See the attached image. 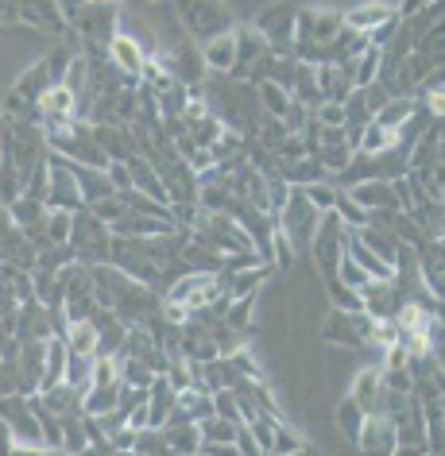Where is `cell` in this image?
Masks as SVG:
<instances>
[{
	"label": "cell",
	"instance_id": "1",
	"mask_svg": "<svg viewBox=\"0 0 445 456\" xmlns=\"http://www.w3.org/2000/svg\"><path fill=\"white\" fill-rule=\"evenodd\" d=\"M310 256L317 271H322V279H334L337 275V264L345 259V224L337 221V213H322V221H317V232L310 240Z\"/></svg>",
	"mask_w": 445,
	"mask_h": 456
},
{
	"label": "cell",
	"instance_id": "4",
	"mask_svg": "<svg viewBox=\"0 0 445 456\" xmlns=\"http://www.w3.org/2000/svg\"><path fill=\"white\" fill-rule=\"evenodd\" d=\"M178 16L186 20L190 39H202V47H205L210 39H217V36H229V31L236 28L225 4H182Z\"/></svg>",
	"mask_w": 445,
	"mask_h": 456
},
{
	"label": "cell",
	"instance_id": "11",
	"mask_svg": "<svg viewBox=\"0 0 445 456\" xmlns=\"http://www.w3.org/2000/svg\"><path fill=\"white\" fill-rule=\"evenodd\" d=\"M175 398H178L175 387H170L163 375H155L152 387H147V414H152V429H163L167 426L170 410H175Z\"/></svg>",
	"mask_w": 445,
	"mask_h": 456
},
{
	"label": "cell",
	"instance_id": "5",
	"mask_svg": "<svg viewBox=\"0 0 445 456\" xmlns=\"http://www.w3.org/2000/svg\"><path fill=\"white\" fill-rule=\"evenodd\" d=\"M89 132H94V143L101 147V155H105L109 163H128V159L140 155L128 124H94Z\"/></svg>",
	"mask_w": 445,
	"mask_h": 456
},
{
	"label": "cell",
	"instance_id": "16",
	"mask_svg": "<svg viewBox=\"0 0 445 456\" xmlns=\"http://www.w3.org/2000/svg\"><path fill=\"white\" fill-rule=\"evenodd\" d=\"M62 345L70 356H97V329L89 317H82V322H70L66 325V337H62Z\"/></svg>",
	"mask_w": 445,
	"mask_h": 456
},
{
	"label": "cell",
	"instance_id": "12",
	"mask_svg": "<svg viewBox=\"0 0 445 456\" xmlns=\"http://www.w3.org/2000/svg\"><path fill=\"white\" fill-rule=\"evenodd\" d=\"M202 62H205V70H213V74H233L236 70V39H233V31L205 43Z\"/></svg>",
	"mask_w": 445,
	"mask_h": 456
},
{
	"label": "cell",
	"instance_id": "15",
	"mask_svg": "<svg viewBox=\"0 0 445 456\" xmlns=\"http://www.w3.org/2000/svg\"><path fill=\"white\" fill-rule=\"evenodd\" d=\"M66 375V345L59 337L47 340V352H43V379H39V395L43 391H54Z\"/></svg>",
	"mask_w": 445,
	"mask_h": 456
},
{
	"label": "cell",
	"instance_id": "13",
	"mask_svg": "<svg viewBox=\"0 0 445 456\" xmlns=\"http://www.w3.org/2000/svg\"><path fill=\"white\" fill-rule=\"evenodd\" d=\"M349 398L364 410V414H375V406H380V368H360L352 375Z\"/></svg>",
	"mask_w": 445,
	"mask_h": 456
},
{
	"label": "cell",
	"instance_id": "23",
	"mask_svg": "<svg viewBox=\"0 0 445 456\" xmlns=\"http://www.w3.org/2000/svg\"><path fill=\"white\" fill-rule=\"evenodd\" d=\"M78 59V51L74 47H54L47 59H43V70H47V77H51V86H62V77H66V70H70V62Z\"/></svg>",
	"mask_w": 445,
	"mask_h": 456
},
{
	"label": "cell",
	"instance_id": "29",
	"mask_svg": "<svg viewBox=\"0 0 445 456\" xmlns=\"http://www.w3.org/2000/svg\"><path fill=\"white\" fill-rule=\"evenodd\" d=\"M62 86L74 94V101H78V97H82L86 89H89V62L82 59V54H78V59L70 62V70H66V77H62Z\"/></svg>",
	"mask_w": 445,
	"mask_h": 456
},
{
	"label": "cell",
	"instance_id": "9",
	"mask_svg": "<svg viewBox=\"0 0 445 456\" xmlns=\"http://www.w3.org/2000/svg\"><path fill=\"white\" fill-rule=\"evenodd\" d=\"M124 167H128L132 190H136V193H144V198H147V201H155V205H163V209H167V205H170V198H167L163 182H159V175H155V167H152V163H147V159H144V155H136V159H128V163H124Z\"/></svg>",
	"mask_w": 445,
	"mask_h": 456
},
{
	"label": "cell",
	"instance_id": "28",
	"mask_svg": "<svg viewBox=\"0 0 445 456\" xmlns=\"http://www.w3.org/2000/svg\"><path fill=\"white\" fill-rule=\"evenodd\" d=\"M124 213H128V209H124V201L117 198V193H112V198H105V201H97V205H89V216H97V221L105 224L109 232H112V224H117Z\"/></svg>",
	"mask_w": 445,
	"mask_h": 456
},
{
	"label": "cell",
	"instance_id": "27",
	"mask_svg": "<svg viewBox=\"0 0 445 456\" xmlns=\"http://www.w3.org/2000/svg\"><path fill=\"white\" fill-rule=\"evenodd\" d=\"M302 437H299V433H294V426H287V421H279V426H276V437H271V456H291V452H299L302 449Z\"/></svg>",
	"mask_w": 445,
	"mask_h": 456
},
{
	"label": "cell",
	"instance_id": "22",
	"mask_svg": "<svg viewBox=\"0 0 445 456\" xmlns=\"http://www.w3.org/2000/svg\"><path fill=\"white\" fill-rule=\"evenodd\" d=\"M256 101H260V112H264V117H276V120L291 109V94L283 86H276V82L256 86Z\"/></svg>",
	"mask_w": 445,
	"mask_h": 456
},
{
	"label": "cell",
	"instance_id": "2",
	"mask_svg": "<svg viewBox=\"0 0 445 456\" xmlns=\"http://www.w3.org/2000/svg\"><path fill=\"white\" fill-rule=\"evenodd\" d=\"M372 329H375V322H372L368 314H341V310H329L326 325H322V337L329 340V345H337V348L360 352V348H368Z\"/></svg>",
	"mask_w": 445,
	"mask_h": 456
},
{
	"label": "cell",
	"instance_id": "24",
	"mask_svg": "<svg viewBox=\"0 0 445 456\" xmlns=\"http://www.w3.org/2000/svg\"><path fill=\"white\" fill-rule=\"evenodd\" d=\"M236 429H241V426H233V421H225V418H205V421H198L202 441H210V444H233L236 441Z\"/></svg>",
	"mask_w": 445,
	"mask_h": 456
},
{
	"label": "cell",
	"instance_id": "21",
	"mask_svg": "<svg viewBox=\"0 0 445 456\" xmlns=\"http://www.w3.org/2000/svg\"><path fill=\"white\" fill-rule=\"evenodd\" d=\"M89 449V433H86V414L62 418V452L66 456H82Z\"/></svg>",
	"mask_w": 445,
	"mask_h": 456
},
{
	"label": "cell",
	"instance_id": "25",
	"mask_svg": "<svg viewBox=\"0 0 445 456\" xmlns=\"http://www.w3.org/2000/svg\"><path fill=\"white\" fill-rule=\"evenodd\" d=\"M326 290H329V298H334V310H341V314H364L360 290H349V287H341L337 279H326Z\"/></svg>",
	"mask_w": 445,
	"mask_h": 456
},
{
	"label": "cell",
	"instance_id": "6",
	"mask_svg": "<svg viewBox=\"0 0 445 456\" xmlns=\"http://www.w3.org/2000/svg\"><path fill=\"white\" fill-rule=\"evenodd\" d=\"M105 54H109V62L117 66V70L128 77L132 86H140L144 82V70H147V54L140 51V43H136L132 36H112V43L105 47Z\"/></svg>",
	"mask_w": 445,
	"mask_h": 456
},
{
	"label": "cell",
	"instance_id": "35",
	"mask_svg": "<svg viewBox=\"0 0 445 456\" xmlns=\"http://www.w3.org/2000/svg\"><path fill=\"white\" fill-rule=\"evenodd\" d=\"M391 456H430V449H422V444H395Z\"/></svg>",
	"mask_w": 445,
	"mask_h": 456
},
{
	"label": "cell",
	"instance_id": "19",
	"mask_svg": "<svg viewBox=\"0 0 445 456\" xmlns=\"http://www.w3.org/2000/svg\"><path fill=\"white\" fill-rule=\"evenodd\" d=\"M94 360L97 356H70V352H66V375H62V383L70 387V391L86 395L89 383H94Z\"/></svg>",
	"mask_w": 445,
	"mask_h": 456
},
{
	"label": "cell",
	"instance_id": "34",
	"mask_svg": "<svg viewBox=\"0 0 445 456\" xmlns=\"http://www.w3.org/2000/svg\"><path fill=\"white\" fill-rule=\"evenodd\" d=\"M0 24H20V4H0Z\"/></svg>",
	"mask_w": 445,
	"mask_h": 456
},
{
	"label": "cell",
	"instance_id": "30",
	"mask_svg": "<svg viewBox=\"0 0 445 456\" xmlns=\"http://www.w3.org/2000/svg\"><path fill=\"white\" fill-rule=\"evenodd\" d=\"M213 418H225V421H233V426H244L241 410H236V398L229 391H217L213 395Z\"/></svg>",
	"mask_w": 445,
	"mask_h": 456
},
{
	"label": "cell",
	"instance_id": "26",
	"mask_svg": "<svg viewBox=\"0 0 445 456\" xmlns=\"http://www.w3.org/2000/svg\"><path fill=\"white\" fill-rule=\"evenodd\" d=\"M302 198L310 201L317 213H334V201H337V186H334V182H314V186H302Z\"/></svg>",
	"mask_w": 445,
	"mask_h": 456
},
{
	"label": "cell",
	"instance_id": "31",
	"mask_svg": "<svg viewBox=\"0 0 445 456\" xmlns=\"http://www.w3.org/2000/svg\"><path fill=\"white\" fill-rule=\"evenodd\" d=\"M306 155H310V147H306L302 135H287L283 147L276 151V163H299V159H306Z\"/></svg>",
	"mask_w": 445,
	"mask_h": 456
},
{
	"label": "cell",
	"instance_id": "8",
	"mask_svg": "<svg viewBox=\"0 0 445 456\" xmlns=\"http://www.w3.org/2000/svg\"><path fill=\"white\" fill-rule=\"evenodd\" d=\"M395 8L399 4H360V8H349V12H341V24L368 39L375 28H383L387 20H395Z\"/></svg>",
	"mask_w": 445,
	"mask_h": 456
},
{
	"label": "cell",
	"instance_id": "10",
	"mask_svg": "<svg viewBox=\"0 0 445 456\" xmlns=\"http://www.w3.org/2000/svg\"><path fill=\"white\" fill-rule=\"evenodd\" d=\"M74 109H78V101H74V94H70L66 86L43 89V97L36 101V117H39V124H43V120H70V117H74Z\"/></svg>",
	"mask_w": 445,
	"mask_h": 456
},
{
	"label": "cell",
	"instance_id": "33",
	"mask_svg": "<svg viewBox=\"0 0 445 456\" xmlns=\"http://www.w3.org/2000/svg\"><path fill=\"white\" fill-rule=\"evenodd\" d=\"M198 456H241V452H236V444H210V441H202Z\"/></svg>",
	"mask_w": 445,
	"mask_h": 456
},
{
	"label": "cell",
	"instance_id": "32",
	"mask_svg": "<svg viewBox=\"0 0 445 456\" xmlns=\"http://www.w3.org/2000/svg\"><path fill=\"white\" fill-rule=\"evenodd\" d=\"M236 452H241V456H264V452H260V444H256V437H252V433H248V426H241V429H236Z\"/></svg>",
	"mask_w": 445,
	"mask_h": 456
},
{
	"label": "cell",
	"instance_id": "38",
	"mask_svg": "<svg viewBox=\"0 0 445 456\" xmlns=\"http://www.w3.org/2000/svg\"><path fill=\"white\" fill-rule=\"evenodd\" d=\"M194 456H198V452H194Z\"/></svg>",
	"mask_w": 445,
	"mask_h": 456
},
{
	"label": "cell",
	"instance_id": "7",
	"mask_svg": "<svg viewBox=\"0 0 445 456\" xmlns=\"http://www.w3.org/2000/svg\"><path fill=\"white\" fill-rule=\"evenodd\" d=\"M357 449L364 456H391L395 452V426L383 414H368L364 418V426H360Z\"/></svg>",
	"mask_w": 445,
	"mask_h": 456
},
{
	"label": "cell",
	"instance_id": "37",
	"mask_svg": "<svg viewBox=\"0 0 445 456\" xmlns=\"http://www.w3.org/2000/svg\"><path fill=\"white\" fill-rule=\"evenodd\" d=\"M0 159H4V151H0Z\"/></svg>",
	"mask_w": 445,
	"mask_h": 456
},
{
	"label": "cell",
	"instance_id": "20",
	"mask_svg": "<svg viewBox=\"0 0 445 456\" xmlns=\"http://www.w3.org/2000/svg\"><path fill=\"white\" fill-rule=\"evenodd\" d=\"M415 105H418L415 97H391L380 112H375V124H380V128H387V132H399V128L407 124L410 112H415Z\"/></svg>",
	"mask_w": 445,
	"mask_h": 456
},
{
	"label": "cell",
	"instance_id": "36",
	"mask_svg": "<svg viewBox=\"0 0 445 456\" xmlns=\"http://www.w3.org/2000/svg\"><path fill=\"white\" fill-rule=\"evenodd\" d=\"M291 456H317V452L310 449V444H302V449H299V452H291Z\"/></svg>",
	"mask_w": 445,
	"mask_h": 456
},
{
	"label": "cell",
	"instance_id": "3",
	"mask_svg": "<svg viewBox=\"0 0 445 456\" xmlns=\"http://www.w3.org/2000/svg\"><path fill=\"white\" fill-rule=\"evenodd\" d=\"M47 175H51V186H47V209H59V213H82L86 201H82V190H78V178H74V167L59 155H47Z\"/></svg>",
	"mask_w": 445,
	"mask_h": 456
},
{
	"label": "cell",
	"instance_id": "14",
	"mask_svg": "<svg viewBox=\"0 0 445 456\" xmlns=\"http://www.w3.org/2000/svg\"><path fill=\"white\" fill-rule=\"evenodd\" d=\"M70 167H74V163H70ZM74 178H78V190H82V201H86V205H97V201H105V198H112V193H117L105 170L74 167Z\"/></svg>",
	"mask_w": 445,
	"mask_h": 456
},
{
	"label": "cell",
	"instance_id": "17",
	"mask_svg": "<svg viewBox=\"0 0 445 456\" xmlns=\"http://www.w3.org/2000/svg\"><path fill=\"white\" fill-rule=\"evenodd\" d=\"M43 89H51V77H47V70H43V62H36L31 70H24L16 77V89H12V97H20L24 105H31L36 109V101L43 97Z\"/></svg>",
	"mask_w": 445,
	"mask_h": 456
},
{
	"label": "cell",
	"instance_id": "18",
	"mask_svg": "<svg viewBox=\"0 0 445 456\" xmlns=\"http://www.w3.org/2000/svg\"><path fill=\"white\" fill-rule=\"evenodd\" d=\"M364 418H368V414H364V410H360L357 403H352L349 395L341 398V403H337V410H334L337 433H341V437H345L349 444H357V437H360V426H364Z\"/></svg>",
	"mask_w": 445,
	"mask_h": 456
}]
</instances>
